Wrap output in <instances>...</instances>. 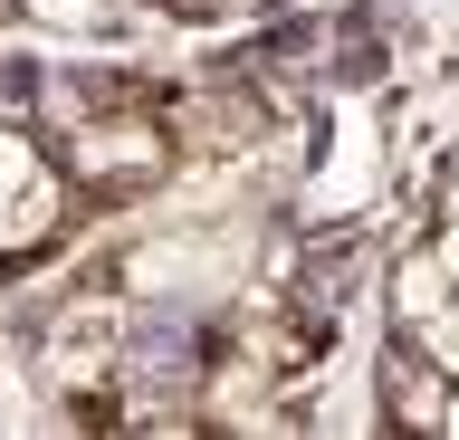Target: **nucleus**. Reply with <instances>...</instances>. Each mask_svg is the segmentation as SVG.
Returning <instances> with one entry per match:
<instances>
[{
  "label": "nucleus",
  "instance_id": "nucleus-2",
  "mask_svg": "<svg viewBox=\"0 0 459 440\" xmlns=\"http://www.w3.org/2000/svg\"><path fill=\"white\" fill-rule=\"evenodd\" d=\"M67 163L29 116H0V259H29L48 249L57 220H67Z\"/></svg>",
  "mask_w": 459,
  "mask_h": 440
},
{
  "label": "nucleus",
  "instance_id": "nucleus-5",
  "mask_svg": "<svg viewBox=\"0 0 459 440\" xmlns=\"http://www.w3.org/2000/svg\"><path fill=\"white\" fill-rule=\"evenodd\" d=\"M29 30H48V39H115L125 20H134V0H10Z\"/></svg>",
  "mask_w": 459,
  "mask_h": 440
},
{
  "label": "nucleus",
  "instance_id": "nucleus-4",
  "mask_svg": "<svg viewBox=\"0 0 459 440\" xmlns=\"http://www.w3.org/2000/svg\"><path fill=\"white\" fill-rule=\"evenodd\" d=\"M450 306H459V278H450V259H440V239L402 249V259H393V325H402V335H421V325L450 316Z\"/></svg>",
  "mask_w": 459,
  "mask_h": 440
},
{
  "label": "nucleus",
  "instance_id": "nucleus-9",
  "mask_svg": "<svg viewBox=\"0 0 459 440\" xmlns=\"http://www.w3.org/2000/svg\"><path fill=\"white\" fill-rule=\"evenodd\" d=\"M0 10H10V0H0Z\"/></svg>",
  "mask_w": 459,
  "mask_h": 440
},
{
  "label": "nucleus",
  "instance_id": "nucleus-7",
  "mask_svg": "<svg viewBox=\"0 0 459 440\" xmlns=\"http://www.w3.org/2000/svg\"><path fill=\"white\" fill-rule=\"evenodd\" d=\"M440 259H450V278H459V173H450V192H440Z\"/></svg>",
  "mask_w": 459,
  "mask_h": 440
},
{
  "label": "nucleus",
  "instance_id": "nucleus-8",
  "mask_svg": "<svg viewBox=\"0 0 459 440\" xmlns=\"http://www.w3.org/2000/svg\"><path fill=\"white\" fill-rule=\"evenodd\" d=\"M440 431L459 440V374H450V402H440Z\"/></svg>",
  "mask_w": 459,
  "mask_h": 440
},
{
  "label": "nucleus",
  "instance_id": "nucleus-1",
  "mask_svg": "<svg viewBox=\"0 0 459 440\" xmlns=\"http://www.w3.org/2000/svg\"><path fill=\"white\" fill-rule=\"evenodd\" d=\"M57 163L86 182V192H153L172 173V134L163 116H143V106H86V116L57 125Z\"/></svg>",
  "mask_w": 459,
  "mask_h": 440
},
{
  "label": "nucleus",
  "instance_id": "nucleus-6",
  "mask_svg": "<svg viewBox=\"0 0 459 440\" xmlns=\"http://www.w3.org/2000/svg\"><path fill=\"white\" fill-rule=\"evenodd\" d=\"M182 20H249V10H268V0H172Z\"/></svg>",
  "mask_w": 459,
  "mask_h": 440
},
{
  "label": "nucleus",
  "instance_id": "nucleus-3",
  "mask_svg": "<svg viewBox=\"0 0 459 440\" xmlns=\"http://www.w3.org/2000/svg\"><path fill=\"white\" fill-rule=\"evenodd\" d=\"M373 192H383V116H373V106H335L325 163H316V182H307V211L335 220V211H364Z\"/></svg>",
  "mask_w": 459,
  "mask_h": 440
}]
</instances>
